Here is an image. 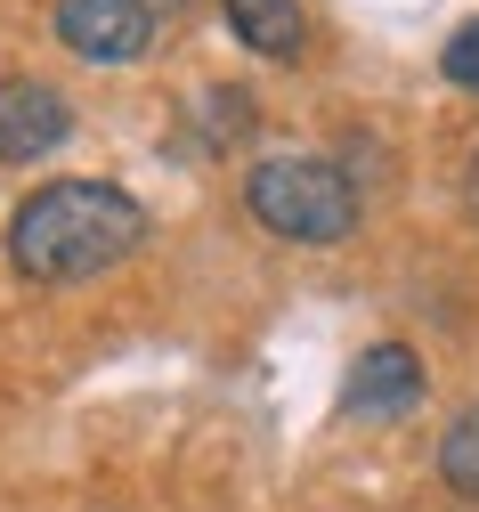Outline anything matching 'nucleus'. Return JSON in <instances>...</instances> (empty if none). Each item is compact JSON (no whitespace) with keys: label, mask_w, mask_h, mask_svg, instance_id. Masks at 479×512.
I'll return each mask as SVG.
<instances>
[{"label":"nucleus","mask_w":479,"mask_h":512,"mask_svg":"<svg viewBox=\"0 0 479 512\" xmlns=\"http://www.w3.org/2000/svg\"><path fill=\"white\" fill-rule=\"evenodd\" d=\"M147 244V204L114 179H49L9 212V269L25 285H90Z\"/></svg>","instance_id":"nucleus-1"},{"label":"nucleus","mask_w":479,"mask_h":512,"mask_svg":"<svg viewBox=\"0 0 479 512\" xmlns=\"http://www.w3.org/2000/svg\"><path fill=\"white\" fill-rule=\"evenodd\" d=\"M244 212L285 244H341L358 228V187L325 155H268L244 171Z\"/></svg>","instance_id":"nucleus-2"},{"label":"nucleus","mask_w":479,"mask_h":512,"mask_svg":"<svg viewBox=\"0 0 479 512\" xmlns=\"http://www.w3.org/2000/svg\"><path fill=\"white\" fill-rule=\"evenodd\" d=\"M57 41L82 66H139L155 41V0H57Z\"/></svg>","instance_id":"nucleus-3"},{"label":"nucleus","mask_w":479,"mask_h":512,"mask_svg":"<svg viewBox=\"0 0 479 512\" xmlns=\"http://www.w3.org/2000/svg\"><path fill=\"white\" fill-rule=\"evenodd\" d=\"M74 139V106L41 74H9L0 82V163H41Z\"/></svg>","instance_id":"nucleus-4"},{"label":"nucleus","mask_w":479,"mask_h":512,"mask_svg":"<svg viewBox=\"0 0 479 512\" xmlns=\"http://www.w3.org/2000/svg\"><path fill=\"white\" fill-rule=\"evenodd\" d=\"M423 399V358L406 350V342H374L358 350L350 366V391H341V415H358V423H390Z\"/></svg>","instance_id":"nucleus-5"},{"label":"nucleus","mask_w":479,"mask_h":512,"mask_svg":"<svg viewBox=\"0 0 479 512\" xmlns=\"http://www.w3.org/2000/svg\"><path fill=\"white\" fill-rule=\"evenodd\" d=\"M236 41L252 57H277V66H301V49H309V17H301V0H220Z\"/></svg>","instance_id":"nucleus-6"},{"label":"nucleus","mask_w":479,"mask_h":512,"mask_svg":"<svg viewBox=\"0 0 479 512\" xmlns=\"http://www.w3.org/2000/svg\"><path fill=\"white\" fill-rule=\"evenodd\" d=\"M439 480H447L463 504H479V399L439 431Z\"/></svg>","instance_id":"nucleus-7"},{"label":"nucleus","mask_w":479,"mask_h":512,"mask_svg":"<svg viewBox=\"0 0 479 512\" xmlns=\"http://www.w3.org/2000/svg\"><path fill=\"white\" fill-rule=\"evenodd\" d=\"M439 74H447L455 90H471V98H479V17L447 33V49H439Z\"/></svg>","instance_id":"nucleus-8"},{"label":"nucleus","mask_w":479,"mask_h":512,"mask_svg":"<svg viewBox=\"0 0 479 512\" xmlns=\"http://www.w3.org/2000/svg\"><path fill=\"white\" fill-rule=\"evenodd\" d=\"M471 212H479V155H471Z\"/></svg>","instance_id":"nucleus-9"}]
</instances>
